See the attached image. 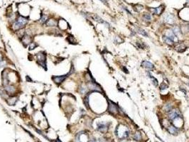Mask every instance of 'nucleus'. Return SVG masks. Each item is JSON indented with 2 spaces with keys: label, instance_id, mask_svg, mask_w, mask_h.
Returning <instances> with one entry per match:
<instances>
[{
  "label": "nucleus",
  "instance_id": "nucleus-1",
  "mask_svg": "<svg viewBox=\"0 0 189 142\" xmlns=\"http://www.w3.org/2000/svg\"><path fill=\"white\" fill-rule=\"evenodd\" d=\"M27 23H28V19L27 18L22 17V16H19L17 19V21L13 24V28L15 31L19 30V29H20V28H21L24 26H25V25Z\"/></svg>",
  "mask_w": 189,
  "mask_h": 142
},
{
  "label": "nucleus",
  "instance_id": "nucleus-2",
  "mask_svg": "<svg viewBox=\"0 0 189 142\" xmlns=\"http://www.w3.org/2000/svg\"><path fill=\"white\" fill-rule=\"evenodd\" d=\"M169 117L170 119L174 120L176 118L181 117V113H180V112L178 109H173V110H171L170 112V113L169 114Z\"/></svg>",
  "mask_w": 189,
  "mask_h": 142
},
{
  "label": "nucleus",
  "instance_id": "nucleus-3",
  "mask_svg": "<svg viewBox=\"0 0 189 142\" xmlns=\"http://www.w3.org/2000/svg\"><path fill=\"white\" fill-rule=\"evenodd\" d=\"M164 21L167 24H173L175 21V18L173 14H167L164 16Z\"/></svg>",
  "mask_w": 189,
  "mask_h": 142
},
{
  "label": "nucleus",
  "instance_id": "nucleus-4",
  "mask_svg": "<svg viewBox=\"0 0 189 142\" xmlns=\"http://www.w3.org/2000/svg\"><path fill=\"white\" fill-rule=\"evenodd\" d=\"M67 76H68V74L65 75H61V76L53 77V82H54L56 84L59 85V84L62 83L64 81V80H65L66 77H67Z\"/></svg>",
  "mask_w": 189,
  "mask_h": 142
},
{
  "label": "nucleus",
  "instance_id": "nucleus-5",
  "mask_svg": "<svg viewBox=\"0 0 189 142\" xmlns=\"http://www.w3.org/2000/svg\"><path fill=\"white\" fill-rule=\"evenodd\" d=\"M4 90L7 91V92H9V94H13L14 93L15 91H16V89L14 86L11 85H6L4 86Z\"/></svg>",
  "mask_w": 189,
  "mask_h": 142
},
{
  "label": "nucleus",
  "instance_id": "nucleus-6",
  "mask_svg": "<svg viewBox=\"0 0 189 142\" xmlns=\"http://www.w3.org/2000/svg\"><path fill=\"white\" fill-rule=\"evenodd\" d=\"M151 10L153 11V13H154V14L160 15V14H161L162 12L164 11V8L163 6H160V7H157V8L153 9H151Z\"/></svg>",
  "mask_w": 189,
  "mask_h": 142
},
{
  "label": "nucleus",
  "instance_id": "nucleus-7",
  "mask_svg": "<svg viewBox=\"0 0 189 142\" xmlns=\"http://www.w3.org/2000/svg\"><path fill=\"white\" fill-rule=\"evenodd\" d=\"M107 129V126L105 124L103 123H99L98 124V130L101 132H105Z\"/></svg>",
  "mask_w": 189,
  "mask_h": 142
},
{
  "label": "nucleus",
  "instance_id": "nucleus-8",
  "mask_svg": "<svg viewBox=\"0 0 189 142\" xmlns=\"http://www.w3.org/2000/svg\"><path fill=\"white\" fill-rule=\"evenodd\" d=\"M117 111H118V110H117V107H116V104H113V103L109 104V112L110 113L115 114V113H117Z\"/></svg>",
  "mask_w": 189,
  "mask_h": 142
},
{
  "label": "nucleus",
  "instance_id": "nucleus-9",
  "mask_svg": "<svg viewBox=\"0 0 189 142\" xmlns=\"http://www.w3.org/2000/svg\"><path fill=\"white\" fill-rule=\"evenodd\" d=\"M141 66H142V67H146L147 69H153L154 67V65L151 63L149 62V61H144V62H142Z\"/></svg>",
  "mask_w": 189,
  "mask_h": 142
},
{
  "label": "nucleus",
  "instance_id": "nucleus-10",
  "mask_svg": "<svg viewBox=\"0 0 189 142\" xmlns=\"http://www.w3.org/2000/svg\"><path fill=\"white\" fill-rule=\"evenodd\" d=\"M168 131L171 134H176L178 133V129L173 126H170L168 128Z\"/></svg>",
  "mask_w": 189,
  "mask_h": 142
},
{
  "label": "nucleus",
  "instance_id": "nucleus-11",
  "mask_svg": "<svg viewBox=\"0 0 189 142\" xmlns=\"http://www.w3.org/2000/svg\"><path fill=\"white\" fill-rule=\"evenodd\" d=\"M166 36H167L168 38H169L170 39H171L173 42L175 41V40L176 39V36L173 34V32L172 31H169V32H168V34H167V35H166Z\"/></svg>",
  "mask_w": 189,
  "mask_h": 142
},
{
  "label": "nucleus",
  "instance_id": "nucleus-12",
  "mask_svg": "<svg viewBox=\"0 0 189 142\" xmlns=\"http://www.w3.org/2000/svg\"><path fill=\"white\" fill-rule=\"evenodd\" d=\"M37 56H38V59H39V63L40 64H42V63H43L44 62H45V56H44V54H42L41 53H38V55H37Z\"/></svg>",
  "mask_w": 189,
  "mask_h": 142
},
{
  "label": "nucleus",
  "instance_id": "nucleus-13",
  "mask_svg": "<svg viewBox=\"0 0 189 142\" xmlns=\"http://www.w3.org/2000/svg\"><path fill=\"white\" fill-rule=\"evenodd\" d=\"M172 31L173 32V34H175L176 36H179V35H180V34H181V30H180V28H179V27H178V26H174V27L173 28Z\"/></svg>",
  "mask_w": 189,
  "mask_h": 142
},
{
  "label": "nucleus",
  "instance_id": "nucleus-14",
  "mask_svg": "<svg viewBox=\"0 0 189 142\" xmlns=\"http://www.w3.org/2000/svg\"><path fill=\"white\" fill-rule=\"evenodd\" d=\"M17 97H13L9 98L8 100H7V102H8V104L9 105H14V104H16V102H17Z\"/></svg>",
  "mask_w": 189,
  "mask_h": 142
},
{
  "label": "nucleus",
  "instance_id": "nucleus-15",
  "mask_svg": "<svg viewBox=\"0 0 189 142\" xmlns=\"http://www.w3.org/2000/svg\"><path fill=\"white\" fill-rule=\"evenodd\" d=\"M46 24H47L48 26H56V24H57V23H56V21L54 19H49V20L47 21Z\"/></svg>",
  "mask_w": 189,
  "mask_h": 142
},
{
  "label": "nucleus",
  "instance_id": "nucleus-16",
  "mask_svg": "<svg viewBox=\"0 0 189 142\" xmlns=\"http://www.w3.org/2000/svg\"><path fill=\"white\" fill-rule=\"evenodd\" d=\"M22 42L24 43V44H29L31 43V38L29 36H24L23 37V39H22Z\"/></svg>",
  "mask_w": 189,
  "mask_h": 142
},
{
  "label": "nucleus",
  "instance_id": "nucleus-17",
  "mask_svg": "<svg viewBox=\"0 0 189 142\" xmlns=\"http://www.w3.org/2000/svg\"><path fill=\"white\" fill-rule=\"evenodd\" d=\"M143 6L140 5V4H136L134 6V10L137 12H139L140 11H141L143 9Z\"/></svg>",
  "mask_w": 189,
  "mask_h": 142
},
{
  "label": "nucleus",
  "instance_id": "nucleus-18",
  "mask_svg": "<svg viewBox=\"0 0 189 142\" xmlns=\"http://www.w3.org/2000/svg\"><path fill=\"white\" fill-rule=\"evenodd\" d=\"M164 41L166 43H167V44H169V45H173V43H174L171 39H170V38H168L167 36H164Z\"/></svg>",
  "mask_w": 189,
  "mask_h": 142
},
{
  "label": "nucleus",
  "instance_id": "nucleus-19",
  "mask_svg": "<svg viewBox=\"0 0 189 142\" xmlns=\"http://www.w3.org/2000/svg\"><path fill=\"white\" fill-rule=\"evenodd\" d=\"M137 33L141 34V35H142V36H146V37L148 36V34L146 33V31H145L144 30H143V29H141V28H138V29H137Z\"/></svg>",
  "mask_w": 189,
  "mask_h": 142
},
{
  "label": "nucleus",
  "instance_id": "nucleus-20",
  "mask_svg": "<svg viewBox=\"0 0 189 142\" xmlns=\"http://www.w3.org/2000/svg\"><path fill=\"white\" fill-rule=\"evenodd\" d=\"M176 50H178V51H180V49H181V52L185 50V49H183V48H185V47H184L183 44H179V45L176 47Z\"/></svg>",
  "mask_w": 189,
  "mask_h": 142
},
{
  "label": "nucleus",
  "instance_id": "nucleus-21",
  "mask_svg": "<svg viewBox=\"0 0 189 142\" xmlns=\"http://www.w3.org/2000/svg\"><path fill=\"white\" fill-rule=\"evenodd\" d=\"M143 17H144V19H146V20H147V21H150V20L151 19V14H147V13L144 14L143 15Z\"/></svg>",
  "mask_w": 189,
  "mask_h": 142
},
{
  "label": "nucleus",
  "instance_id": "nucleus-22",
  "mask_svg": "<svg viewBox=\"0 0 189 142\" xmlns=\"http://www.w3.org/2000/svg\"><path fill=\"white\" fill-rule=\"evenodd\" d=\"M134 139L135 140H141V136L139 133H136L135 135L134 136Z\"/></svg>",
  "mask_w": 189,
  "mask_h": 142
},
{
  "label": "nucleus",
  "instance_id": "nucleus-23",
  "mask_svg": "<svg viewBox=\"0 0 189 142\" xmlns=\"http://www.w3.org/2000/svg\"><path fill=\"white\" fill-rule=\"evenodd\" d=\"M168 88V86L166 85L165 83H161V85H160V90L162 91V90H164L166 89H167Z\"/></svg>",
  "mask_w": 189,
  "mask_h": 142
},
{
  "label": "nucleus",
  "instance_id": "nucleus-24",
  "mask_svg": "<svg viewBox=\"0 0 189 142\" xmlns=\"http://www.w3.org/2000/svg\"><path fill=\"white\" fill-rule=\"evenodd\" d=\"M150 77H151V80H152V82H153V84H154L155 86H157V85H158V81H157V80H156V78L153 77V76H151V75H150Z\"/></svg>",
  "mask_w": 189,
  "mask_h": 142
},
{
  "label": "nucleus",
  "instance_id": "nucleus-25",
  "mask_svg": "<svg viewBox=\"0 0 189 142\" xmlns=\"http://www.w3.org/2000/svg\"><path fill=\"white\" fill-rule=\"evenodd\" d=\"M41 23H45L46 21H47V16H46V15H43L41 18Z\"/></svg>",
  "mask_w": 189,
  "mask_h": 142
},
{
  "label": "nucleus",
  "instance_id": "nucleus-26",
  "mask_svg": "<svg viewBox=\"0 0 189 142\" xmlns=\"http://www.w3.org/2000/svg\"><path fill=\"white\" fill-rule=\"evenodd\" d=\"M165 109H166V112H170V111H171L172 109H171V105H169V104H168V105H166V107H165Z\"/></svg>",
  "mask_w": 189,
  "mask_h": 142
},
{
  "label": "nucleus",
  "instance_id": "nucleus-27",
  "mask_svg": "<svg viewBox=\"0 0 189 142\" xmlns=\"http://www.w3.org/2000/svg\"><path fill=\"white\" fill-rule=\"evenodd\" d=\"M6 65V62L4 60H1L0 61V67H4Z\"/></svg>",
  "mask_w": 189,
  "mask_h": 142
},
{
  "label": "nucleus",
  "instance_id": "nucleus-28",
  "mask_svg": "<svg viewBox=\"0 0 189 142\" xmlns=\"http://www.w3.org/2000/svg\"><path fill=\"white\" fill-rule=\"evenodd\" d=\"M101 1H102L103 3H106L107 2V0H100Z\"/></svg>",
  "mask_w": 189,
  "mask_h": 142
},
{
  "label": "nucleus",
  "instance_id": "nucleus-29",
  "mask_svg": "<svg viewBox=\"0 0 189 142\" xmlns=\"http://www.w3.org/2000/svg\"><path fill=\"white\" fill-rule=\"evenodd\" d=\"M186 4L189 6V0H186Z\"/></svg>",
  "mask_w": 189,
  "mask_h": 142
},
{
  "label": "nucleus",
  "instance_id": "nucleus-30",
  "mask_svg": "<svg viewBox=\"0 0 189 142\" xmlns=\"http://www.w3.org/2000/svg\"><path fill=\"white\" fill-rule=\"evenodd\" d=\"M1 60H1V54H0V61H1Z\"/></svg>",
  "mask_w": 189,
  "mask_h": 142
},
{
  "label": "nucleus",
  "instance_id": "nucleus-31",
  "mask_svg": "<svg viewBox=\"0 0 189 142\" xmlns=\"http://www.w3.org/2000/svg\"><path fill=\"white\" fill-rule=\"evenodd\" d=\"M92 142H96V140H92Z\"/></svg>",
  "mask_w": 189,
  "mask_h": 142
},
{
  "label": "nucleus",
  "instance_id": "nucleus-32",
  "mask_svg": "<svg viewBox=\"0 0 189 142\" xmlns=\"http://www.w3.org/2000/svg\"></svg>",
  "mask_w": 189,
  "mask_h": 142
}]
</instances>
